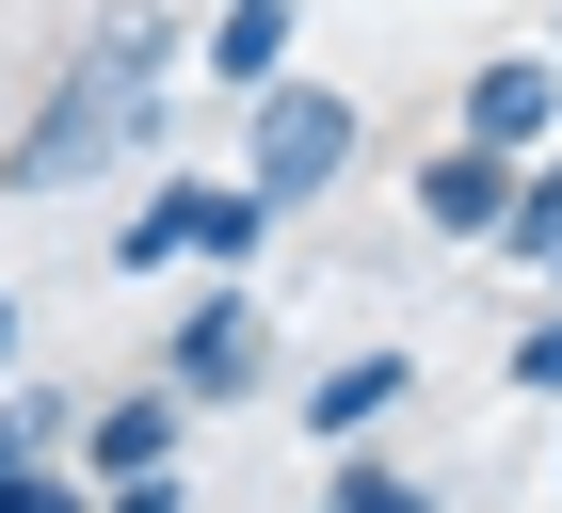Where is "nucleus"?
<instances>
[{"label": "nucleus", "mask_w": 562, "mask_h": 513, "mask_svg": "<svg viewBox=\"0 0 562 513\" xmlns=\"http://www.w3.org/2000/svg\"><path fill=\"white\" fill-rule=\"evenodd\" d=\"M547 48H562V16H547Z\"/></svg>", "instance_id": "nucleus-18"}, {"label": "nucleus", "mask_w": 562, "mask_h": 513, "mask_svg": "<svg viewBox=\"0 0 562 513\" xmlns=\"http://www.w3.org/2000/svg\"><path fill=\"white\" fill-rule=\"evenodd\" d=\"M482 256H515V273H547V256H562V145H547V161H515V209H498V241H482Z\"/></svg>", "instance_id": "nucleus-10"}, {"label": "nucleus", "mask_w": 562, "mask_h": 513, "mask_svg": "<svg viewBox=\"0 0 562 513\" xmlns=\"http://www.w3.org/2000/svg\"><path fill=\"white\" fill-rule=\"evenodd\" d=\"M97 513H193V498H177V466H161V481H97Z\"/></svg>", "instance_id": "nucleus-15"}, {"label": "nucleus", "mask_w": 562, "mask_h": 513, "mask_svg": "<svg viewBox=\"0 0 562 513\" xmlns=\"http://www.w3.org/2000/svg\"><path fill=\"white\" fill-rule=\"evenodd\" d=\"M16 369H33V305L0 289V385H16Z\"/></svg>", "instance_id": "nucleus-16"}, {"label": "nucleus", "mask_w": 562, "mask_h": 513, "mask_svg": "<svg viewBox=\"0 0 562 513\" xmlns=\"http://www.w3.org/2000/svg\"><path fill=\"white\" fill-rule=\"evenodd\" d=\"M402 401H418V353H338V369L305 385V433H322V449H370Z\"/></svg>", "instance_id": "nucleus-6"}, {"label": "nucleus", "mask_w": 562, "mask_h": 513, "mask_svg": "<svg viewBox=\"0 0 562 513\" xmlns=\"http://www.w3.org/2000/svg\"><path fill=\"white\" fill-rule=\"evenodd\" d=\"M193 225H210V176H161V193L113 225V273H177V256H193Z\"/></svg>", "instance_id": "nucleus-9"}, {"label": "nucleus", "mask_w": 562, "mask_h": 513, "mask_svg": "<svg viewBox=\"0 0 562 513\" xmlns=\"http://www.w3.org/2000/svg\"><path fill=\"white\" fill-rule=\"evenodd\" d=\"M145 385H177L193 418H210V401H258V385H273V305L241 289V273H210V289L161 321V369H145Z\"/></svg>", "instance_id": "nucleus-3"}, {"label": "nucleus", "mask_w": 562, "mask_h": 513, "mask_svg": "<svg viewBox=\"0 0 562 513\" xmlns=\"http://www.w3.org/2000/svg\"><path fill=\"white\" fill-rule=\"evenodd\" d=\"M290 16H305V0H210V33H193V65H210L225 96L290 81Z\"/></svg>", "instance_id": "nucleus-8"}, {"label": "nucleus", "mask_w": 562, "mask_h": 513, "mask_svg": "<svg viewBox=\"0 0 562 513\" xmlns=\"http://www.w3.org/2000/svg\"><path fill=\"white\" fill-rule=\"evenodd\" d=\"M547 289H562V256H547Z\"/></svg>", "instance_id": "nucleus-17"}, {"label": "nucleus", "mask_w": 562, "mask_h": 513, "mask_svg": "<svg viewBox=\"0 0 562 513\" xmlns=\"http://www.w3.org/2000/svg\"><path fill=\"white\" fill-rule=\"evenodd\" d=\"M498 209H515V161H482V145H434V161H418V225H434V241H498Z\"/></svg>", "instance_id": "nucleus-7"}, {"label": "nucleus", "mask_w": 562, "mask_h": 513, "mask_svg": "<svg viewBox=\"0 0 562 513\" xmlns=\"http://www.w3.org/2000/svg\"><path fill=\"white\" fill-rule=\"evenodd\" d=\"M0 513H97L81 466H0Z\"/></svg>", "instance_id": "nucleus-13"}, {"label": "nucleus", "mask_w": 562, "mask_h": 513, "mask_svg": "<svg viewBox=\"0 0 562 513\" xmlns=\"http://www.w3.org/2000/svg\"><path fill=\"white\" fill-rule=\"evenodd\" d=\"M322 513H434V481L386 466V449H338V466H322Z\"/></svg>", "instance_id": "nucleus-12"}, {"label": "nucleus", "mask_w": 562, "mask_h": 513, "mask_svg": "<svg viewBox=\"0 0 562 513\" xmlns=\"http://www.w3.org/2000/svg\"><path fill=\"white\" fill-rule=\"evenodd\" d=\"M498 385H530V401H562V289H547V321H530V338L498 353Z\"/></svg>", "instance_id": "nucleus-14"}, {"label": "nucleus", "mask_w": 562, "mask_h": 513, "mask_svg": "<svg viewBox=\"0 0 562 513\" xmlns=\"http://www.w3.org/2000/svg\"><path fill=\"white\" fill-rule=\"evenodd\" d=\"M177 65H193V33H177L161 0H113V16H97V33L33 81V128H0V193L33 209V193H81V176L145 161V145H161Z\"/></svg>", "instance_id": "nucleus-1"}, {"label": "nucleus", "mask_w": 562, "mask_h": 513, "mask_svg": "<svg viewBox=\"0 0 562 513\" xmlns=\"http://www.w3.org/2000/svg\"><path fill=\"white\" fill-rule=\"evenodd\" d=\"M353 161H370V113H353L338 81H305V65H290V81H258V96H241V193H258L273 225H290V209H322Z\"/></svg>", "instance_id": "nucleus-2"}, {"label": "nucleus", "mask_w": 562, "mask_h": 513, "mask_svg": "<svg viewBox=\"0 0 562 513\" xmlns=\"http://www.w3.org/2000/svg\"><path fill=\"white\" fill-rule=\"evenodd\" d=\"M450 145H482V161H547V145H562V48H482L467 81H450Z\"/></svg>", "instance_id": "nucleus-4"}, {"label": "nucleus", "mask_w": 562, "mask_h": 513, "mask_svg": "<svg viewBox=\"0 0 562 513\" xmlns=\"http://www.w3.org/2000/svg\"><path fill=\"white\" fill-rule=\"evenodd\" d=\"M273 256V209L241 193V176H210V225H193V273H258Z\"/></svg>", "instance_id": "nucleus-11"}, {"label": "nucleus", "mask_w": 562, "mask_h": 513, "mask_svg": "<svg viewBox=\"0 0 562 513\" xmlns=\"http://www.w3.org/2000/svg\"><path fill=\"white\" fill-rule=\"evenodd\" d=\"M177 433H193V401H177V385H97L81 433H65V466H81V481H161Z\"/></svg>", "instance_id": "nucleus-5"}]
</instances>
